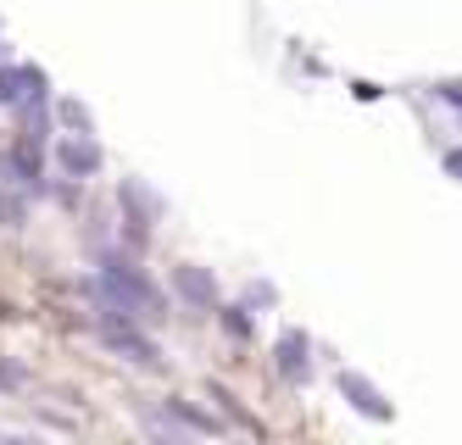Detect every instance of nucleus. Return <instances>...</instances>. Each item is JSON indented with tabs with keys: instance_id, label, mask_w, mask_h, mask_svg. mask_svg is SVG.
Listing matches in <instances>:
<instances>
[{
	"instance_id": "nucleus-9",
	"label": "nucleus",
	"mask_w": 462,
	"mask_h": 445,
	"mask_svg": "<svg viewBox=\"0 0 462 445\" xmlns=\"http://www.w3.org/2000/svg\"><path fill=\"white\" fill-rule=\"evenodd\" d=\"M446 173H457V179H462V151H446Z\"/></svg>"
},
{
	"instance_id": "nucleus-2",
	"label": "nucleus",
	"mask_w": 462,
	"mask_h": 445,
	"mask_svg": "<svg viewBox=\"0 0 462 445\" xmlns=\"http://www.w3.org/2000/svg\"><path fill=\"white\" fill-rule=\"evenodd\" d=\"M101 339H106L112 351H123L128 362H140V367H156V339H151V334H140V329L128 323V318H117V312H112V318L101 323Z\"/></svg>"
},
{
	"instance_id": "nucleus-4",
	"label": "nucleus",
	"mask_w": 462,
	"mask_h": 445,
	"mask_svg": "<svg viewBox=\"0 0 462 445\" xmlns=\"http://www.w3.org/2000/svg\"><path fill=\"white\" fill-rule=\"evenodd\" d=\"M173 284H179V295H184V301L212 306V279H207L201 267H179V273H173Z\"/></svg>"
},
{
	"instance_id": "nucleus-5",
	"label": "nucleus",
	"mask_w": 462,
	"mask_h": 445,
	"mask_svg": "<svg viewBox=\"0 0 462 445\" xmlns=\"http://www.w3.org/2000/svg\"><path fill=\"white\" fill-rule=\"evenodd\" d=\"M61 167H68V173H95V167H101V151L89 140H68L61 145Z\"/></svg>"
},
{
	"instance_id": "nucleus-3",
	"label": "nucleus",
	"mask_w": 462,
	"mask_h": 445,
	"mask_svg": "<svg viewBox=\"0 0 462 445\" xmlns=\"http://www.w3.org/2000/svg\"><path fill=\"white\" fill-rule=\"evenodd\" d=\"M340 390L356 401V413H368V418H390V401H384L368 379H356V373H340Z\"/></svg>"
},
{
	"instance_id": "nucleus-6",
	"label": "nucleus",
	"mask_w": 462,
	"mask_h": 445,
	"mask_svg": "<svg viewBox=\"0 0 462 445\" xmlns=\"http://www.w3.org/2000/svg\"><path fill=\"white\" fill-rule=\"evenodd\" d=\"M279 367L290 373V379H295V373H307V339H301V334H284V346H279Z\"/></svg>"
},
{
	"instance_id": "nucleus-8",
	"label": "nucleus",
	"mask_w": 462,
	"mask_h": 445,
	"mask_svg": "<svg viewBox=\"0 0 462 445\" xmlns=\"http://www.w3.org/2000/svg\"><path fill=\"white\" fill-rule=\"evenodd\" d=\"M0 385H23V373H17L12 362H0Z\"/></svg>"
},
{
	"instance_id": "nucleus-7",
	"label": "nucleus",
	"mask_w": 462,
	"mask_h": 445,
	"mask_svg": "<svg viewBox=\"0 0 462 445\" xmlns=\"http://www.w3.org/2000/svg\"><path fill=\"white\" fill-rule=\"evenodd\" d=\"M23 79H28V67H6V73H0V107L23 100Z\"/></svg>"
},
{
	"instance_id": "nucleus-10",
	"label": "nucleus",
	"mask_w": 462,
	"mask_h": 445,
	"mask_svg": "<svg viewBox=\"0 0 462 445\" xmlns=\"http://www.w3.org/2000/svg\"><path fill=\"white\" fill-rule=\"evenodd\" d=\"M440 95H446V100H451V107H462V84H446V89H440Z\"/></svg>"
},
{
	"instance_id": "nucleus-1",
	"label": "nucleus",
	"mask_w": 462,
	"mask_h": 445,
	"mask_svg": "<svg viewBox=\"0 0 462 445\" xmlns=\"http://www.w3.org/2000/svg\"><path fill=\"white\" fill-rule=\"evenodd\" d=\"M95 290H101V301H106V312H123V318H140V312H151L156 306V290L140 279L128 262H106L101 267V279H95Z\"/></svg>"
}]
</instances>
